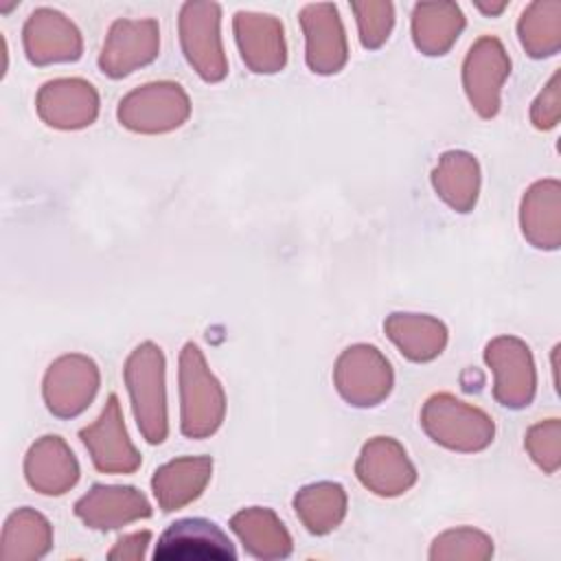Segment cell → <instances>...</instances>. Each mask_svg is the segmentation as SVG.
<instances>
[{
    "label": "cell",
    "mask_w": 561,
    "mask_h": 561,
    "mask_svg": "<svg viewBox=\"0 0 561 561\" xmlns=\"http://www.w3.org/2000/svg\"><path fill=\"white\" fill-rule=\"evenodd\" d=\"M335 386L353 405H377L392 388V368L375 346L357 344L340 355Z\"/></svg>",
    "instance_id": "6"
},
{
    "label": "cell",
    "mask_w": 561,
    "mask_h": 561,
    "mask_svg": "<svg viewBox=\"0 0 561 561\" xmlns=\"http://www.w3.org/2000/svg\"><path fill=\"white\" fill-rule=\"evenodd\" d=\"M188 96L178 83H147L129 92L118 105V118L125 127L145 134L169 131L188 118Z\"/></svg>",
    "instance_id": "5"
},
{
    "label": "cell",
    "mask_w": 561,
    "mask_h": 561,
    "mask_svg": "<svg viewBox=\"0 0 561 561\" xmlns=\"http://www.w3.org/2000/svg\"><path fill=\"white\" fill-rule=\"evenodd\" d=\"M182 432L191 438L213 434L224 419V390L206 368L199 348L188 342L180 355Z\"/></svg>",
    "instance_id": "2"
},
{
    "label": "cell",
    "mask_w": 561,
    "mask_h": 561,
    "mask_svg": "<svg viewBox=\"0 0 561 561\" xmlns=\"http://www.w3.org/2000/svg\"><path fill=\"white\" fill-rule=\"evenodd\" d=\"M210 469L213 462L206 456L178 458L160 467L151 480V486L162 511H173L195 500L204 491Z\"/></svg>",
    "instance_id": "21"
},
{
    "label": "cell",
    "mask_w": 561,
    "mask_h": 561,
    "mask_svg": "<svg viewBox=\"0 0 561 561\" xmlns=\"http://www.w3.org/2000/svg\"><path fill=\"white\" fill-rule=\"evenodd\" d=\"M522 46L530 57L554 55L561 46V2L537 0L530 2L517 24Z\"/></svg>",
    "instance_id": "25"
},
{
    "label": "cell",
    "mask_w": 561,
    "mask_h": 561,
    "mask_svg": "<svg viewBox=\"0 0 561 561\" xmlns=\"http://www.w3.org/2000/svg\"><path fill=\"white\" fill-rule=\"evenodd\" d=\"M219 18L221 9L217 2H184L180 9V42L184 55L206 81H219L228 72Z\"/></svg>",
    "instance_id": "4"
},
{
    "label": "cell",
    "mask_w": 561,
    "mask_h": 561,
    "mask_svg": "<svg viewBox=\"0 0 561 561\" xmlns=\"http://www.w3.org/2000/svg\"><path fill=\"white\" fill-rule=\"evenodd\" d=\"M75 511L92 528H116L151 513L145 495L131 486H94L77 502Z\"/></svg>",
    "instance_id": "19"
},
{
    "label": "cell",
    "mask_w": 561,
    "mask_h": 561,
    "mask_svg": "<svg viewBox=\"0 0 561 561\" xmlns=\"http://www.w3.org/2000/svg\"><path fill=\"white\" fill-rule=\"evenodd\" d=\"M357 478L379 495H399L414 484L416 471L397 440L377 436L362 449Z\"/></svg>",
    "instance_id": "15"
},
{
    "label": "cell",
    "mask_w": 561,
    "mask_h": 561,
    "mask_svg": "<svg viewBox=\"0 0 561 561\" xmlns=\"http://www.w3.org/2000/svg\"><path fill=\"white\" fill-rule=\"evenodd\" d=\"M559 182L541 180L528 188L522 202V230L535 248L557 250L561 241Z\"/></svg>",
    "instance_id": "20"
},
{
    "label": "cell",
    "mask_w": 561,
    "mask_h": 561,
    "mask_svg": "<svg viewBox=\"0 0 561 561\" xmlns=\"http://www.w3.org/2000/svg\"><path fill=\"white\" fill-rule=\"evenodd\" d=\"M526 449L530 451L533 460L546 469L548 473L557 471L559 467V421L548 419L526 434Z\"/></svg>",
    "instance_id": "29"
},
{
    "label": "cell",
    "mask_w": 561,
    "mask_h": 561,
    "mask_svg": "<svg viewBox=\"0 0 561 561\" xmlns=\"http://www.w3.org/2000/svg\"><path fill=\"white\" fill-rule=\"evenodd\" d=\"M465 28L456 2H419L412 11V37L425 55H445Z\"/></svg>",
    "instance_id": "22"
},
{
    "label": "cell",
    "mask_w": 561,
    "mask_h": 561,
    "mask_svg": "<svg viewBox=\"0 0 561 561\" xmlns=\"http://www.w3.org/2000/svg\"><path fill=\"white\" fill-rule=\"evenodd\" d=\"M486 364L495 373V399L506 408H524L535 394L533 355L517 337H497L484 351Z\"/></svg>",
    "instance_id": "9"
},
{
    "label": "cell",
    "mask_w": 561,
    "mask_h": 561,
    "mask_svg": "<svg viewBox=\"0 0 561 561\" xmlns=\"http://www.w3.org/2000/svg\"><path fill=\"white\" fill-rule=\"evenodd\" d=\"M79 436L90 449L99 471L131 473L140 465V456L127 438L116 394L107 397L99 421L90 427H83Z\"/></svg>",
    "instance_id": "11"
},
{
    "label": "cell",
    "mask_w": 561,
    "mask_h": 561,
    "mask_svg": "<svg viewBox=\"0 0 561 561\" xmlns=\"http://www.w3.org/2000/svg\"><path fill=\"white\" fill-rule=\"evenodd\" d=\"M476 7H478L482 13H486V15H497V13H502V11L506 9V2H500V4H484V2H476Z\"/></svg>",
    "instance_id": "31"
},
{
    "label": "cell",
    "mask_w": 561,
    "mask_h": 561,
    "mask_svg": "<svg viewBox=\"0 0 561 561\" xmlns=\"http://www.w3.org/2000/svg\"><path fill=\"white\" fill-rule=\"evenodd\" d=\"M388 337L412 362H427L440 355L447 342V329L440 320L419 313H392L386 320Z\"/></svg>",
    "instance_id": "23"
},
{
    "label": "cell",
    "mask_w": 561,
    "mask_h": 561,
    "mask_svg": "<svg viewBox=\"0 0 561 561\" xmlns=\"http://www.w3.org/2000/svg\"><path fill=\"white\" fill-rule=\"evenodd\" d=\"M230 539L206 519L173 522L160 537L153 559H234Z\"/></svg>",
    "instance_id": "17"
},
{
    "label": "cell",
    "mask_w": 561,
    "mask_h": 561,
    "mask_svg": "<svg viewBox=\"0 0 561 561\" xmlns=\"http://www.w3.org/2000/svg\"><path fill=\"white\" fill-rule=\"evenodd\" d=\"M294 506L311 533H327L342 519L346 495L340 484L320 482L305 486L296 495Z\"/></svg>",
    "instance_id": "26"
},
{
    "label": "cell",
    "mask_w": 561,
    "mask_h": 561,
    "mask_svg": "<svg viewBox=\"0 0 561 561\" xmlns=\"http://www.w3.org/2000/svg\"><path fill=\"white\" fill-rule=\"evenodd\" d=\"M232 26L241 57L252 72H278L285 66L283 24L274 15L237 11Z\"/></svg>",
    "instance_id": "14"
},
{
    "label": "cell",
    "mask_w": 561,
    "mask_h": 561,
    "mask_svg": "<svg viewBox=\"0 0 561 561\" xmlns=\"http://www.w3.org/2000/svg\"><path fill=\"white\" fill-rule=\"evenodd\" d=\"M125 381L131 394L136 423L149 443H162L167 436L164 401V355L160 346L140 344L125 364Z\"/></svg>",
    "instance_id": "1"
},
{
    "label": "cell",
    "mask_w": 561,
    "mask_h": 561,
    "mask_svg": "<svg viewBox=\"0 0 561 561\" xmlns=\"http://www.w3.org/2000/svg\"><path fill=\"white\" fill-rule=\"evenodd\" d=\"M300 24L307 39L309 68L320 75L337 72L348 53L337 7L331 2L305 4L300 11Z\"/></svg>",
    "instance_id": "13"
},
{
    "label": "cell",
    "mask_w": 561,
    "mask_h": 561,
    "mask_svg": "<svg viewBox=\"0 0 561 561\" xmlns=\"http://www.w3.org/2000/svg\"><path fill=\"white\" fill-rule=\"evenodd\" d=\"M232 528L241 535L245 543H287L289 535L283 528V524L276 519V515L267 508H250L241 511L232 517Z\"/></svg>",
    "instance_id": "28"
},
{
    "label": "cell",
    "mask_w": 561,
    "mask_h": 561,
    "mask_svg": "<svg viewBox=\"0 0 561 561\" xmlns=\"http://www.w3.org/2000/svg\"><path fill=\"white\" fill-rule=\"evenodd\" d=\"M421 423L432 440L458 451L484 449L495 432L493 421L482 410L465 405L451 394L427 399Z\"/></svg>",
    "instance_id": "3"
},
{
    "label": "cell",
    "mask_w": 561,
    "mask_h": 561,
    "mask_svg": "<svg viewBox=\"0 0 561 561\" xmlns=\"http://www.w3.org/2000/svg\"><path fill=\"white\" fill-rule=\"evenodd\" d=\"M158 48L160 28L156 20H116L110 26L99 66L110 77H125L138 66L153 61Z\"/></svg>",
    "instance_id": "8"
},
{
    "label": "cell",
    "mask_w": 561,
    "mask_h": 561,
    "mask_svg": "<svg viewBox=\"0 0 561 561\" xmlns=\"http://www.w3.org/2000/svg\"><path fill=\"white\" fill-rule=\"evenodd\" d=\"M26 57L37 64L75 61L81 57V33L59 11L42 7L35 9L24 24Z\"/></svg>",
    "instance_id": "12"
},
{
    "label": "cell",
    "mask_w": 561,
    "mask_h": 561,
    "mask_svg": "<svg viewBox=\"0 0 561 561\" xmlns=\"http://www.w3.org/2000/svg\"><path fill=\"white\" fill-rule=\"evenodd\" d=\"M351 9L357 18L359 39L366 48H379L394 24V7L392 2H351Z\"/></svg>",
    "instance_id": "27"
},
{
    "label": "cell",
    "mask_w": 561,
    "mask_h": 561,
    "mask_svg": "<svg viewBox=\"0 0 561 561\" xmlns=\"http://www.w3.org/2000/svg\"><path fill=\"white\" fill-rule=\"evenodd\" d=\"M438 195L458 213H467L478 197L480 169L473 156L465 151H447L440 156L438 167L432 173Z\"/></svg>",
    "instance_id": "24"
},
{
    "label": "cell",
    "mask_w": 561,
    "mask_h": 561,
    "mask_svg": "<svg viewBox=\"0 0 561 561\" xmlns=\"http://www.w3.org/2000/svg\"><path fill=\"white\" fill-rule=\"evenodd\" d=\"M533 123L539 129H550L559 121V72H554L548 85L541 90L537 101L533 103Z\"/></svg>",
    "instance_id": "30"
},
{
    "label": "cell",
    "mask_w": 561,
    "mask_h": 561,
    "mask_svg": "<svg viewBox=\"0 0 561 561\" xmlns=\"http://www.w3.org/2000/svg\"><path fill=\"white\" fill-rule=\"evenodd\" d=\"M37 110L48 125L77 129L94 121L99 96L83 79H55L42 85L37 94Z\"/></svg>",
    "instance_id": "16"
},
{
    "label": "cell",
    "mask_w": 561,
    "mask_h": 561,
    "mask_svg": "<svg viewBox=\"0 0 561 561\" xmlns=\"http://www.w3.org/2000/svg\"><path fill=\"white\" fill-rule=\"evenodd\" d=\"M508 72L511 59L497 37L482 35L469 48L462 66V81L467 96L480 116H495L500 107V88Z\"/></svg>",
    "instance_id": "7"
},
{
    "label": "cell",
    "mask_w": 561,
    "mask_h": 561,
    "mask_svg": "<svg viewBox=\"0 0 561 561\" xmlns=\"http://www.w3.org/2000/svg\"><path fill=\"white\" fill-rule=\"evenodd\" d=\"M99 388V370L83 355H66L50 364L44 379V399L53 414L75 416L88 408Z\"/></svg>",
    "instance_id": "10"
},
{
    "label": "cell",
    "mask_w": 561,
    "mask_h": 561,
    "mask_svg": "<svg viewBox=\"0 0 561 561\" xmlns=\"http://www.w3.org/2000/svg\"><path fill=\"white\" fill-rule=\"evenodd\" d=\"M26 480L33 489L48 495H59L79 478V467L72 451L59 436L39 438L26 456Z\"/></svg>",
    "instance_id": "18"
}]
</instances>
